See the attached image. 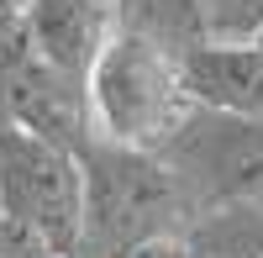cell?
<instances>
[{"mask_svg": "<svg viewBox=\"0 0 263 258\" xmlns=\"http://www.w3.org/2000/svg\"><path fill=\"white\" fill-rule=\"evenodd\" d=\"M79 174H84L79 258H116L147 237H168V232H179V222H190L184 195L158 153L90 137L79 148Z\"/></svg>", "mask_w": 263, "mask_h": 258, "instance_id": "6da1fadb", "label": "cell"}, {"mask_svg": "<svg viewBox=\"0 0 263 258\" xmlns=\"http://www.w3.org/2000/svg\"><path fill=\"white\" fill-rule=\"evenodd\" d=\"M84 90H90L95 137L121 142V148H142V153H163V142L195 116L179 53H168L153 37L126 32V27L95 58Z\"/></svg>", "mask_w": 263, "mask_h": 258, "instance_id": "7a4b0ae2", "label": "cell"}, {"mask_svg": "<svg viewBox=\"0 0 263 258\" xmlns=\"http://www.w3.org/2000/svg\"><path fill=\"white\" fill-rule=\"evenodd\" d=\"M158 158L184 195L190 227L263 206V116H227L195 105V116L163 142Z\"/></svg>", "mask_w": 263, "mask_h": 258, "instance_id": "3957f363", "label": "cell"}, {"mask_svg": "<svg viewBox=\"0 0 263 258\" xmlns=\"http://www.w3.org/2000/svg\"><path fill=\"white\" fill-rule=\"evenodd\" d=\"M0 216L32 227L58 253L79 258V237H84L79 153L0 116Z\"/></svg>", "mask_w": 263, "mask_h": 258, "instance_id": "277c9868", "label": "cell"}, {"mask_svg": "<svg viewBox=\"0 0 263 258\" xmlns=\"http://www.w3.org/2000/svg\"><path fill=\"white\" fill-rule=\"evenodd\" d=\"M0 116L27 126L37 137H53L63 148H79L95 137L90 90L32 48L27 21H0Z\"/></svg>", "mask_w": 263, "mask_h": 258, "instance_id": "5b68a950", "label": "cell"}, {"mask_svg": "<svg viewBox=\"0 0 263 258\" xmlns=\"http://www.w3.org/2000/svg\"><path fill=\"white\" fill-rule=\"evenodd\" d=\"M21 21H27L32 48L53 69H63L79 84H90L95 58L121 32V0H27Z\"/></svg>", "mask_w": 263, "mask_h": 258, "instance_id": "8992f818", "label": "cell"}, {"mask_svg": "<svg viewBox=\"0 0 263 258\" xmlns=\"http://www.w3.org/2000/svg\"><path fill=\"white\" fill-rule=\"evenodd\" d=\"M184 90L200 111L263 116V48L258 42H200L179 58Z\"/></svg>", "mask_w": 263, "mask_h": 258, "instance_id": "52a82bcc", "label": "cell"}, {"mask_svg": "<svg viewBox=\"0 0 263 258\" xmlns=\"http://www.w3.org/2000/svg\"><path fill=\"white\" fill-rule=\"evenodd\" d=\"M121 27L153 37L158 48L179 53V58L200 42H211L205 0H121Z\"/></svg>", "mask_w": 263, "mask_h": 258, "instance_id": "ba28073f", "label": "cell"}, {"mask_svg": "<svg viewBox=\"0 0 263 258\" xmlns=\"http://www.w3.org/2000/svg\"><path fill=\"white\" fill-rule=\"evenodd\" d=\"M211 42H258L263 37V0H205Z\"/></svg>", "mask_w": 263, "mask_h": 258, "instance_id": "9c48e42d", "label": "cell"}, {"mask_svg": "<svg viewBox=\"0 0 263 258\" xmlns=\"http://www.w3.org/2000/svg\"><path fill=\"white\" fill-rule=\"evenodd\" d=\"M0 258H69V253H58L48 237H37L32 227L0 216Z\"/></svg>", "mask_w": 263, "mask_h": 258, "instance_id": "30bf717a", "label": "cell"}, {"mask_svg": "<svg viewBox=\"0 0 263 258\" xmlns=\"http://www.w3.org/2000/svg\"><path fill=\"white\" fill-rule=\"evenodd\" d=\"M116 258H211V253L195 243V237H184V232H168V237H147V243L126 248Z\"/></svg>", "mask_w": 263, "mask_h": 258, "instance_id": "8fae6325", "label": "cell"}, {"mask_svg": "<svg viewBox=\"0 0 263 258\" xmlns=\"http://www.w3.org/2000/svg\"><path fill=\"white\" fill-rule=\"evenodd\" d=\"M258 48H263V37H258Z\"/></svg>", "mask_w": 263, "mask_h": 258, "instance_id": "7c38bea8", "label": "cell"}]
</instances>
